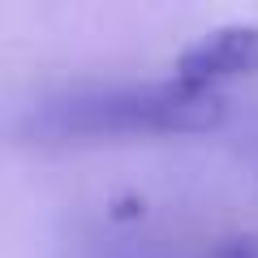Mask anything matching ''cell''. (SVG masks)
I'll use <instances>...</instances> for the list:
<instances>
[{"label":"cell","mask_w":258,"mask_h":258,"mask_svg":"<svg viewBox=\"0 0 258 258\" xmlns=\"http://www.w3.org/2000/svg\"><path fill=\"white\" fill-rule=\"evenodd\" d=\"M228 112V99L181 78L151 82H86L39 95L13 120L18 134L39 142L112 138V134H207Z\"/></svg>","instance_id":"6da1fadb"},{"label":"cell","mask_w":258,"mask_h":258,"mask_svg":"<svg viewBox=\"0 0 258 258\" xmlns=\"http://www.w3.org/2000/svg\"><path fill=\"white\" fill-rule=\"evenodd\" d=\"M134 258H258V237H215L198 249H142Z\"/></svg>","instance_id":"3957f363"},{"label":"cell","mask_w":258,"mask_h":258,"mask_svg":"<svg viewBox=\"0 0 258 258\" xmlns=\"http://www.w3.org/2000/svg\"><path fill=\"white\" fill-rule=\"evenodd\" d=\"M258 74V22H220L176 52L172 78L220 91L224 78Z\"/></svg>","instance_id":"7a4b0ae2"}]
</instances>
